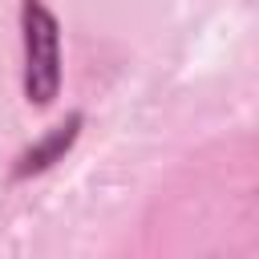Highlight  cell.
<instances>
[{
  "instance_id": "obj_1",
  "label": "cell",
  "mask_w": 259,
  "mask_h": 259,
  "mask_svg": "<svg viewBox=\"0 0 259 259\" xmlns=\"http://www.w3.org/2000/svg\"><path fill=\"white\" fill-rule=\"evenodd\" d=\"M20 40H24V97L49 105L61 89V24L45 0L20 4Z\"/></svg>"
},
{
  "instance_id": "obj_2",
  "label": "cell",
  "mask_w": 259,
  "mask_h": 259,
  "mask_svg": "<svg viewBox=\"0 0 259 259\" xmlns=\"http://www.w3.org/2000/svg\"><path fill=\"white\" fill-rule=\"evenodd\" d=\"M77 130H81V113H73L69 121H61L57 130H49L36 146H28L20 158H16V178H28V174H40V170H49L53 162H61L65 154H69V146L77 142Z\"/></svg>"
}]
</instances>
